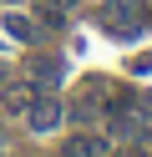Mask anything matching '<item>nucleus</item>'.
I'll use <instances>...</instances> for the list:
<instances>
[{
	"label": "nucleus",
	"mask_w": 152,
	"mask_h": 157,
	"mask_svg": "<svg viewBox=\"0 0 152 157\" xmlns=\"http://www.w3.org/2000/svg\"><path fill=\"white\" fill-rule=\"evenodd\" d=\"M101 25H107L111 36H137L142 31V10H132V5H107V10H101Z\"/></svg>",
	"instance_id": "obj_1"
},
{
	"label": "nucleus",
	"mask_w": 152,
	"mask_h": 157,
	"mask_svg": "<svg viewBox=\"0 0 152 157\" xmlns=\"http://www.w3.org/2000/svg\"><path fill=\"white\" fill-rule=\"evenodd\" d=\"M61 101L56 96H36V101H30V112H25V122L36 127V132H51V127H61Z\"/></svg>",
	"instance_id": "obj_2"
},
{
	"label": "nucleus",
	"mask_w": 152,
	"mask_h": 157,
	"mask_svg": "<svg viewBox=\"0 0 152 157\" xmlns=\"http://www.w3.org/2000/svg\"><path fill=\"white\" fill-rule=\"evenodd\" d=\"M101 96H107V86H101V81H91L86 91L71 101V117H76V122H91V117H96V106H101Z\"/></svg>",
	"instance_id": "obj_3"
},
{
	"label": "nucleus",
	"mask_w": 152,
	"mask_h": 157,
	"mask_svg": "<svg viewBox=\"0 0 152 157\" xmlns=\"http://www.w3.org/2000/svg\"><path fill=\"white\" fill-rule=\"evenodd\" d=\"M30 86L56 91V86H61V61H51V56H46V61H36V66H30Z\"/></svg>",
	"instance_id": "obj_4"
},
{
	"label": "nucleus",
	"mask_w": 152,
	"mask_h": 157,
	"mask_svg": "<svg viewBox=\"0 0 152 157\" xmlns=\"http://www.w3.org/2000/svg\"><path fill=\"white\" fill-rule=\"evenodd\" d=\"M36 86H5V112H30Z\"/></svg>",
	"instance_id": "obj_5"
},
{
	"label": "nucleus",
	"mask_w": 152,
	"mask_h": 157,
	"mask_svg": "<svg viewBox=\"0 0 152 157\" xmlns=\"http://www.w3.org/2000/svg\"><path fill=\"white\" fill-rule=\"evenodd\" d=\"M66 152L71 157H107V137H76Z\"/></svg>",
	"instance_id": "obj_6"
},
{
	"label": "nucleus",
	"mask_w": 152,
	"mask_h": 157,
	"mask_svg": "<svg viewBox=\"0 0 152 157\" xmlns=\"http://www.w3.org/2000/svg\"><path fill=\"white\" fill-rule=\"evenodd\" d=\"M5 31L15 36V41H36V25H30L25 15H5Z\"/></svg>",
	"instance_id": "obj_7"
},
{
	"label": "nucleus",
	"mask_w": 152,
	"mask_h": 157,
	"mask_svg": "<svg viewBox=\"0 0 152 157\" xmlns=\"http://www.w3.org/2000/svg\"><path fill=\"white\" fill-rule=\"evenodd\" d=\"M122 5H132V10H142V15H147V0H122Z\"/></svg>",
	"instance_id": "obj_8"
}]
</instances>
